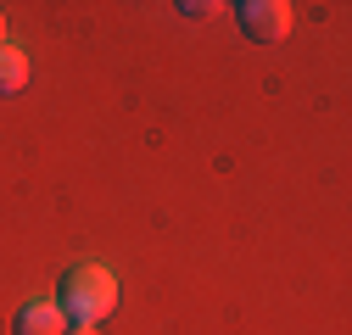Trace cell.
Returning <instances> with one entry per match:
<instances>
[{
    "instance_id": "obj_1",
    "label": "cell",
    "mask_w": 352,
    "mask_h": 335,
    "mask_svg": "<svg viewBox=\"0 0 352 335\" xmlns=\"http://www.w3.org/2000/svg\"><path fill=\"white\" fill-rule=\"evenodd\" d=\"M56 308H62L73 324H101V319L118 308V274H112L107 263H84V268H73V274L62 279Z\"/></svg>"
},
{
    "instance_id": "obj_2",
    "label": "cell",
    "mask_w": 352,
    "mask_h": 335,
    "mask_svg": "<svg viewBox=\"0 0 352 335\" xmlns=\"http://www.w3.org/2000/svg\"><path fill=\"white\" fill-rule=\"evenodd\" d=\"M235 23H241V34L252 39V45H280V39L291 34V6L285 0H241Z\"/></svg>"
},
{
    "instance_id": "obj_3",
    "label": "cell",
    "mask_w": 352,
    "mask_h": 335,
    "mask_svg": "<svg viewBox=\"0 0 352 335\" xmlns=\"http://www.w3.org/2000/svg\"><path fill=\"white\" fill-rule=\"evenodd\" d=\"M67 313L56 308V302H28L23 313H17V324H12V335H67Z\"/></svg>"
},
{
    "instance_id": "obj_4",
    "label": "cell",
    "mask_w": 352,
    "mask_h": 335,
    "mask_svg": "<svg viewBox=\"0 0 352 335\" xmlns=\"http://www.w3.org/2000/svg\"><path fill=\"white\" fill-rule=\"evenodd\" d=\"M28 84V56H23V45H0V95H17Z\"/></svg>"
},
{
    "instance_id": "obj_5",
    "label": "cell",
    "mask_w": 352,
    "mask_h": 335,
    "mask_svg": "<svg viewBox=\"0 0 352 335\" xmlns=\"http://www.w3.org/2000/svg\"><path fill=\"white\" fill-rule=\"evenodd\" d=\"M67 335H101V324H67Z\"/></svg>"
},
{
    "instance_id": "obj_6",
    "label": "cell",
    "mask_w": 352,
    "mask_h": 335,
    "mask_svg": "<svg viewBox=\"0 0 352 335\" xmlns=\"http://www.w3.org/2000/svg\"><path fill=\"white\" fill-rule=\"evenodd\" d=\"M0 45H6V17H0Z\"/></svg>"
}]
</instances>
